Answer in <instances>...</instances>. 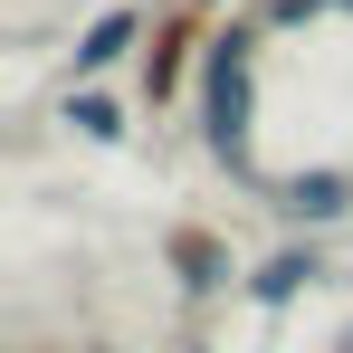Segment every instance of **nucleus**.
I'll use <instances>...</instances> for the list:
<instances>
[{"label":"nucleus","mask_w":353,"mask_h":353,"mask_svg":"<svg viewBox=\"0 0 353 353\" xmlns=\"http://www.w3.org/2000/svg\"><path fill=\"white\" fill-rule=\"evenodd\" d=\"M268 201H277V220H296V230H334V220L353 210V163L277 172V181H268Z\"/></svg>","instance_id":"f257e3e1"},{"label":"nucleus","mask_w":353,"mask_h":353,"mask_svg":"<svg viewBox=\"0 0 353 353\" xmlns=\"http://www.w3.org/2000/svg\"><path fill=\"white\" fill-rule=\"evenodd\" d=\"M315 287H325V248H315V239H287V248H277V258H268L239 296H248L258 315H287L296 296H315Z\"/></svg>","instance_id":"f03ea898"},{"label":"nucleus","mask_w":353,"mask_h":353,"mask_svg":"<svg viewBox=\"0 0 353 353\" xmlns=\"http://www.w3.org/2000/svg\"><path fill=\"white\" fill-rule=\"evenodd\" d=\"M163 258L181 268V287H191V296H230V287H248V277H239V258H230L210 230H172V239H163Z\"/></svg>","instance_id":"7ed1b4c3"},{"label":"nucleus","mask_w":353,"mask_h":353,"mask_svg":"<svg viewBox=\"0 0 353 353\" xmlns=\"http://www.w3.org/2000/svg\"><path fill=\"white\" fill-rule=\"evenodd\" d=\"M134 39H143V10H105V19L77 39V77H105V67H115Z\"/></svg>","instance_id":"20e7f679"},{"label":"nucleus","mask_w":353,"mask_h":353,"mask_svg":"<svg viewBox=\"0 0 353 353\" xmlns=\"http://www.w3.org/2000/svg\"><path fill=\"white\" fill-rule=\"evenodd\" d=\"M67 124H77L86 143H115V134H124V105H115V96H96V86H86V96H67Z\"/></svg>","instance_id":"39448f33"},{"label":"nucleus","mask_w":353,"mask_h":353,"mask_svg":"<svg viewBox=\"0 0 353 353\" xmlns=\"http://www.w3.org/2000/svg\"><path fill=\"white\" fill-rule=\"evenodd\" d=\"M77 353H124V344H77Z\"/></svg>","instance_id":"423d86ee"},{"label":"nucleus","mask_w":353,"mask_h":353,"mask_svg":"<svg viewBox=\"0 0 353 353\" xmlns=\"http://www.w3.org/2000/svg\"><path fill=\"white\" fill-rule=\"evenodd\" d=\"M344 353H353V334H344Z\"/></svg>","instance_id":"0eeeda50"}]
</instances>
